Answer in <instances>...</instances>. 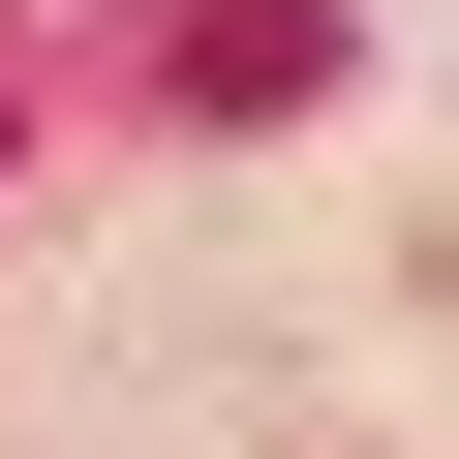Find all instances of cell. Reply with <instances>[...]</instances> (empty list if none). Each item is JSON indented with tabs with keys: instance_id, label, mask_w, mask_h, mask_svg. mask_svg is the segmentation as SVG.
Returning a JSON list of instances; mask_svg holds the SVG:
<instances>
[{
	"instance_id": "6da1fadb",
	"label": "cell",
	"mask_w": 459,
	"mask_h": 459,
	"mask_svg": "<svg viewBox=\"0 0 459 459\" xmlns=\"http://www.w3.org/2000/svg\"><path fill=\"white\" fill-rule=\"evenodd\" d=\"M184 92H214V123H246V92H337V0H214V31H184Z\"/></svg>"
}]
</instances>
